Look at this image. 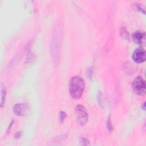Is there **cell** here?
Listing matches in <instances>:
<instances>
[{"mask_svg":"<svg viewBox=\"0 0 146 146\" xmlns=\"http://www.w3.org/2000/svg\"><path fill=\"white\" fill-rule=\"evenodd\" d=\"M67 117V114L66 113L63 111H60L59 113V121L60 123H63V121L64 120L66 117Z\"/></svg>","mask_w":146,"mask_h":146,"instance_id":"30bf717a","label":"cell"},{"mask_svg":"<svg viewBox=\"0 0 146 146\" xmlns=\"http://www.w3.org/2000/svg\"><path fill=\"white\" fill-rule=\"evenodd\" d=\"M107 128L108 130V131L111 132L112 129V124H111V119H110V117H109L107 120Z\"/></svg>","mask_w":146,"mask_h":146,"instance_id":"7c38bea8","label":"cell"},{"mask_svg":"<svg viewBox=\"0 0 146 146\" xmlns=\"http://www.w3.org/2000/svg\"><path fill=\"white\" fill-rule=\"evenodd\" d=\"M133 42L140 46H144L145 43V33L144 31H136L132 35Z\"/></svg>","mask_w":146,"mask_h":146,"instance_id":"52a82bcc","label":"cell"},{"mask_svg":"<svg viewBox=\"0 0 146 146\" xmlns=\"http://www.w3.org/2000/svg\"><path fill=\"white\" fill-rule=\"evenodd\" d=\"M35 60V55L33 52H29L27 59L25 63V67H29L31 66Z\"/></svg>","mask_w":146,"mask_h":146,"instance_id":"ba28073f","label":"cell"},{"mask_svg":"<svg viewBox=\"0 0 146 146\" xmlns=\"http://www.w3.org/2000/svg\"><path fill=\"white\" fill-rule=\"evenodd\" d=\"M141 108L143 110H145V103L144 102L142 104H141Z\"/></svg>","mask_w":146,"mask_h":146,"instance_id":"9a60e30c","label":"cell"},{"mask_svg":"<svg viewBox=\"0 0 146 146\" xmlns=\"http://www.w3.org/2000/svg\"><path fill=\"white\" fill-rule=\"evenodd\" d=\"M79 142L81 145H90V141L87 138H85V137H81L79 139Z\"/></svg>","mask_w":146,"mask_h":146,"instance_id":"8fae6325","label":"cell"},{"mask_svg":"<svg viewBox=\"0 0 146 146\" xmlns=\"http://www.w3.org/2000/svg\"><path fill=\"white\" fill-rule=\"evenodd\" d=\"M13 110L16 115L25 116L28 115L30 111V106L26 103H18L14 105Z\"/></svg>","mask_w":146,"mask_h":146,"instance_id":"5b68a950","label":"cell"},{"mask_svg":"<svg viewBox=\"0 0 146 146\" xmlns=\"http://www.w3.org/2000/svg\"><path fill=\"white\" fill-rule=\"evenodd\" d=\"M132 58L133 61L137 63H143L146 59L145 50L141 47L136 48L132 54Z\"/></svg>","mask_w":146,"mask_h":146,"instance_id":"8992f818","label":"cell"},{"mask_svg":"<svg viewBox=\"0 0 146 146\" xmlns=\"http://www.w3.org/2000/svg\"><path fill=\"white\" fill-rule=\"evenodd\" d=\"M62 31L60 23H57L52 33L51 41V53L53 63L57 66L60 60L62 47Z\"/></svg>","mask_w":146,"mask_h":146,"instance_id":"6da1fadb","label":"cell"},{"mask_svg":"<svg viewBox=\"0 0 146 146\" xmlns=\"http://www.w3.org/2000/svg\"><path fill=\"white\" fill-rule=\"evenodd\" d=\"M75 113L78 123L81 126L84 125L88 118V112L86 108L81 104H78L75 107Z\"/></svg>","mask_w":146,"mask_h":146,"instance_id":"3957f363","label":"cell"},{"mask_svg":"<svg viewBox=\"0 0 146 146\" xmlns=\"http://www.w3.org/2000/svg\"><path fill=\"white\" fill-rule=\"evenodd\" d=\"M1 107L2 108L3 104H5L6 100V88L4 83H1Z\"/></svg>","mask_w":146,"mask_h":146,"instance_id":"9c48e42d","label":"cell"},{"mask_svg":"<svg viewBox=\"0 0 146 146\" xmlns=\"http://www.w3.org/2000/svg\"><path fill=\"white\" fill-rule=\"evenodd\" d=\"M87 75L89 79H91L92 77V70L90 68H88L87 71Z\"/></svg>","mask_w":146,"mask_h":146,"instance_id":"4fadbf2b","label":"cell"},{"mask_svg":"<svg viewBox=\"0 0 146 146\" xmlns=\"http://www.w3.org/2000/svg\"><path fill=\"white\" fill-rule=\"evenodd\" d=\"M21 136H22V132H21V131L17 132L14 134V138L16 139H19V138L21 137Z\"/></svg>","mask_w":146,"mask_h":146,"instance_id":"5bb4252c","label":"cell"},{"mask_svg":"<svg viewBox=\"0 0 146 146\" xmlns=\"http://www.w3.org/2000/svg\"><path fill=\"white\" fill-rule=\"evenodd\" d=\"M85 88V82L79 76L71 78L69 82V92L71 96L75 99H79L82 96Z\"/></svg>","mask_w":146,"mask_h":146,"instance_id":"7a4b0ae2","label":"cell"},{"mask_svg":"<svg viewBox=\"0 0 146 146\" xmlns=\"http://www.w3.org/2000/svg\"><path fill=\"white\" fill-rule=\"evenodd\" d=\"M132 89L134 92L139 96H144L146 92V84L144 79L140 76H137L132 82Z\"/></svg>","mask_w":146,"mask_h":146,"instance_id":"277c9868","label":"cell"}]
</instances>
